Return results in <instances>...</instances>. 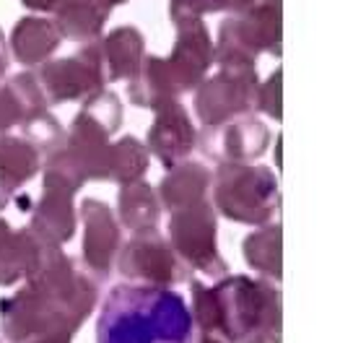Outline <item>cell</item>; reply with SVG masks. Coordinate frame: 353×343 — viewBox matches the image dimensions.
Wrapping results in <instances>:
<instances>
[{"mask_svg": "<svg viewBox=\"0 0 353 343\" xmlns=\"http://www.w3.org/2000/svg\"><path fill=\"white\" fill-rule=\"evenodd\" d=\"M97 343H195L188 302L169 286L117 284L99 310Z\"/></svg>", "mask_w": 353, "mask_h": 343, "instance_id": "cell-2", "label": "cell"}, {"mask_svg": "<svg viewBox=\"0 0 353 343\" xmlns=\"http://www.w3.org/2000/svg\"><path fill=\"white\" fill-rule=\"evenodd\" d=\"M122 273L135 284H151V286H169L182 281L174 257L159 239H135L125 250Z\"/></svg>", "mask_w": 353, "mask_h": 343, "instance_id": "cell-3", "label": "cell"}, {"mask_svg": "<svg viewBox=\"0 0 353 343\" xmlns=\"http://www.w3.org/2000/svg\"><path fill=\"white\" fill-rule=\"evenodd\" d=\"M192 322L223 343H281V294L263 278L229 276L213 288L192 281Z\"/></svg>", "mask_w": 353, "mask_h": 343, "instance_id": "cell-1", "label": "cell"}, {"mask_svg": "<svg viewBox=\"0 0 353 343\" xmlns=\"http://www.w3.org/2000/svg\"><path fill=\"white\" fill-rule=\"evenodd\" d=\"M86 213H88V237L83 242V253H86L88 268L97 273V276H104L110 273V260H112V250L117 244V229L110 224V216H104L107 210L99 203H86Z\"/></svg>", "mask_w": 353, "mask_h": 343, "instance_id": "cell-4", "label": "cell"}, {"mask_svg": "<svg viewBox=\"0 0 353 343\" xmlns=\"http://www.w3.org/2000/svg\"><path fill=\"white\" fill-rule=\"evenodd\" d=\"M29 343H70V335H39Z\"/></svg>", "mask_w": 353, "mask_h": 343, "instance_id": "cell-5", "label": "cell"}, {"mask_svg": "<svg viewBox=\"0 0 353 343\" xmlns=\"http://www.w3.org/2000/svg\"><path fill=\"white\" fill-rule=\"evenodd\" d=\"M198 343H223L221 338H213V335H200Z\"/></svg>", "mask_w": 353, "mask_h": 343, "instance_id": "cell-6", "label": "cell"}]
</instances>
